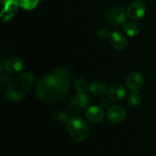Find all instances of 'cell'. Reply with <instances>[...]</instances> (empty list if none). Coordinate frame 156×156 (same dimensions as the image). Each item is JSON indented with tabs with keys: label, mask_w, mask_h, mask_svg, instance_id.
Returning <instances> with one entry per match:
<instances>
[{
	"label": "cell",
	"mask_w": 156,
	"mask_h": 156,
	"mask_svg": "<svg viewBox=\"0 0 156 156\" xmlns=\"http://www.w3.org/2000/svg\"><path fill=\"white\" fill-rule=\"evenodd\" d=\"M69 87L70 71L68 68L61 66L37 80L36 94L41 101L54 103L66 96Z\"/></svg>",
	"instance_id": "cell-1"
},
{
	"label": "cell",
	"mask_w": 156,
	"mask_h": 156,
	"mask_svg": "<svg viewBox=\"0 0 156 156\" xmlns=\"http://www.w3.org/2000/svg\"><path fill=\"white\" fill-rule=\"evenodd\" d=\"M34 82V75L30 72H24L11 81L5 91V100L8 102L20 101L30 90Z\"/></svg>",
	"instance_id": "cell-2"
},
{
	"label": "cell",
	"mask_w": 156,
	"mask_h": 156,
	"mask_svg": "<svg viewBox=\"0 0 156 156\" xmlns=\"http://www.w3.org/2000/svg\"><path fill=\"white\" fill-rule=\"evenodd\" d=\"M67 129L70 138L77 143L83 142L89 134L87 122L80 117H70L67 122Z\"/></svg>",
	"instance_id": "cell-3"
},
{
	"label": "cell",
	"mask_w": 156,
	"mask_h": 156,
	"mask_svg": "<svg viewBox=\"0 0 156 156\" xmlns=\"http://www.w3.org/2000/svg\"><path fill=\"white\" fill-rule=\"evenodd\" d=\"M104 17L109 24L112 26L123 25L126 22L127 13L122 5H113L106 8Z\"/></svg>",
	"instance_id": "cell-4"
},
{
	"label": "cell",
	"mask_w": 156,
	"mask_h": 156,
	"mask_svg": "<svg viewBox=\"0 0 156 156\" xmlns=\"http://www.w3.org/2000/svg\"><path fill=\"white\" fill-rule=\"evenodd\" d=\"M19 7L17 0H3L2 1V12L1 18L4 23L11 20L16 14Z\"/></svg>",
	"instance_id": "cell-5"
},
{
	"label": "cell",
	"mask_w": 156,
	"mask_h": 156,
	"mask_svg": "<svg viewBox=\"0 0 156 156\" xmlns=\"http://www.w3.org/2000/svg\"><path fill=\"white\" fill-rule=\"evenodd\" d=\"M145 12H146L145 4L141 0H136L132 2L126 9L127 16L134 21L141 19L144 16Z\"/></svg>",
	"instance_id": "cell-6"
},
{
	"label": "cell",
	"mask_w": 156,
	"mask_h": 156,
	"mask_svg": "<svg viewBox=\"0 0 156 156\" xmlns=\"http://www.w3.org/2000/svg\"><path fill=\"white\" fill-rule=\"evenodd\" d=\"M90 102V101L87 94L78 93L70 98L69 106L73 111H75L77 112H80L88 109Z\"/></svg>",
	"instance_id": "cell-7"
},
{
	"label": "cell",
	"mask_w": 156,
	"mask_h": 156,
	"mask_svg": "<svg viewBox=\"0 0 156 156\" xmlns=\"http://www.w3.org/2000/svg\"><path fill=\"white\" fill-rule=\"evenodd\" d=\"M104 115H105V113H104L102 107L98 106V105L90 106L85 112L86 120L93 124L101 122L104 119Z\"/></svg>",
	"instance_id": "cell-8"
},
{
	"label": "cell",
	"mask_w": 156,
	"mask_h": 156,
	"mask_svg": "<svg viewBox=\"0 0 156 156\" xmlns=\"http://www.w3.org/2000/svg\"><path fill=\"white\" fill-rule=\"evenodd\" d=\"M125 84L128 90L132 91H136L143 88L144 84V77L140 72H132L127 76L125 80Z\"/></svg>",
	"instance_id": "cell-9"
},
{
	"label": "cell",
	"mask_w": 156,
	"mask_h": 156,
	"mask_svg": "<svg viewBox=\"0 0 156 156\" xmlns=\"http://www.w3.org/2000/svg\"><path fill=\"white\" fill-rule=\"evenodd\" d=\"M107 118L113 123H120L123 122L126 118V111L123 107L119 105H114L110 107L107 111Z\"/></svg>",
	"instance_id": "cell-10"
},
{
	"label": "cell",
	"mask_w": 156,
	"mask_h": 156,
	"mask_svg": "<svg viewBox=\"0 0 156 156\" xmlns=\"http://www.w3.org/2000/svg\"><path fill=\"white\" fill-rule=\"evenodd\" d=\"M109 40L111 45L117 50H123L127 48L128 45L127 38L122 33L118 31L112 32L109 36Z\"/></svg>",
	"instance_id": "cell-11"
},
{
	"label": "cell",
	"mask_w": 156,
	"mask_h": 156,
	"mask_svg": "<svg viewBox=\"0 0 156 156\" xmlns=\"http://www.w3.org/2000/svg\"><path fill=\"white\" fill-rule=\"evenodd\" d=\"M4 69L8 73H17L20 70H22L24 67V62L21 58L16 57V58H10L4 63Z\"/></svg>",
	"instance_id": "cell-12"
},
{
	"label": "cell",
	"mask_w": 156,
	"mask_h": 156,
	"mask_svg": "<svg viewBox=\"0 0 156 156\" xmlns=\"http://www.w3.org/2000/svg\"><path fill=\"white\" fill-rule=\"evenodd\" d=\"M108 96L112 101H121L124 99L126 95V90L123 86L120 84H114L110 87L108 90Z\"/></svg>",
	"instance_id": "cell-13"
},
{
	"label": "cell",
	"mask_w": 156,
	"mask_h": 156,
	"mask_svg": "<svg viewBox=\"0 0 156 156\" xmlns=\"http://www.w3.org/2000/svg\"><path fill=\"white\" fill-rule=\"evenodd\" d=\"M122 29H123L124 33L131 37H136L141 31V27H140L139 24H137L136 22H133V21H126L122 25Z\"/></svg>",
	"instance_id": "cell-14"
},
{
	"label": "cell",
	"mask_w": 156,
	"mask_h": 156,
	"mask_svg": "<svg viewBox=\"0 0 156 156\" xmlns=\"http://www.w3.org/2000/svg\"><path fill=\"white\" fill-rule=\"evenodd\" d=\"M89 90L92 94H94L96 96H102L106 92H108V88H107L106 84H104L101 81H98V80L92 81L89 85Z\"/></svg>",
	"instance_id": "cell-15"
},
{
	"label": "cell",
	"mask_w": 156,
	"mask_h": 156,
	"mask_svg": "<svg viewBox=\"0 0 156 156\" xmlns=\"http://www.w3.org/2000/svg\"><path fill=\"white\" fill-rule=\"evenodd\" d=\"M127 102L133 108H135V107L139 106L141 104V102H142V97H141L140 93H138L137 91H132L128 95Z\"/></svg>",
	"instance_id": "cell-16"
},
{
	"label": "cell",
	"mask_w": 156,
	"mask_h": 156,
	"mask_svg": "<svg viewBox=\"0 0 156 156\" xmlns=\"http://www.w3.org/2000/svg\"><path fill=\"white\" fill-rule=\"evenodd\" d=\"M19 6L25 10H33L39 3V0H17Z\"/></svg>",
	"instance_id": "cell-17"
},
{
	"label": "cell",
	"mask_w": 156,
	"mask_h": 156,
	"mask_svg": "<svg viewBox=\"0 0 156 156\" xmlns=\"http://www.w3.org/2000/svg\"><path fill=\"white\" fill-rule=\"evenodd\" d=\"M74 89L78 93H85L88 90V83L84 79H79L74 83Z\"/></svg>",
	"instance_id": "cell-18"
},
{
	"label": "cell",
	"mask_w": 156,
	"mask_h": 156,
	"mask_svg": "<svg viewBox=\"0 0 156 156\" xmlns=\"http://www.w3.org/2000/svg\"><path fill=\"white\" fill-rule=\"evenodd\" d=\"M97 35H98L99 38H101V39H105V38H107V37L109 38L110 33L108 32L107 29H105V28H101V29L98 30Z\"/></svg>",
	"instance_id": "cell-19"
},
{
	"label": "cell",
	"mask_w": 156,
	"mask_h": 156,
	"mask_svg": "<svg viewBox=\"0 0 156 156\" xmlns=\"http://www.w3.org/2000/svg\"><path fill=\"white\" fill-rule=\"evenodd\" d=\"M58 122H61V123H66V122H69V115H68L67 112H60V113L58 114Z\"/></svg>",
	"instance_id": "cell-20"
},
{
	"label": "cell",
	"mask_w": 156,
	"mask_h": 156,
	"mask_svg": "<svg viewBox=\"0 0 156 156\" xmlns=\"http://www.w3.org/2000/svg\"><path fill=\"white\" fill-rule=\"evenodd\" d=\"M101 105L104 108H107L111 105V99L110 98H103L101 101Z\"/></svg>",
	"instance_id": "cell-21"
}]
</instances>
